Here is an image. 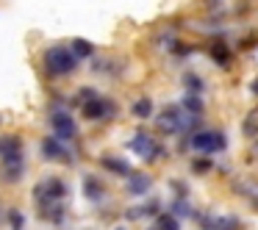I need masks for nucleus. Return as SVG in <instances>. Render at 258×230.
<instances>
[{
	"label": "nucleus",
	"mask_w": 258,
	"mask_h": 230,
	"mask_svg": "<svg viewBox=\"0 0 258 230\" xmlns=\"http://www.w3.org/2000/svg\"><path fill=\"white\" fill-rule=\"evenodd\" d=\"M45 67H47V72H53V75H67L78 67V56H75L70 47L56 45L45 53Z\"/></svg>",
	"instance_id": "1"
},
{
	"label": "nucleus",
	"mask_w": 258,
	"mask_h": 230,
	"mask_svg": "<svg viewBox=\"0 0 258 230\" xmlns=\"http://www.w3.org/2000/svg\"><path fill=\"white\" fill-rule=\"evenodd\" d=\"M156 125H158V130L167 133V136L180 133V130L186 128V125H183V114H180V106H167L164 111H158Z\"/></svg>",
	"instance_id": "2"
},
{
	"label": "nucleus",
	"mask_w": 258,
	"mask_h": 230,
	"mask_svg": "<svg viewBox=\"0 0 258 230\" xmlns=\"http://www.w3.org/2000/svg\"><path fill=\"white\" fill-rule=\"evenodd\" d=\"M225 144H228V139H225V133H219V130H200V133L191 136V147L200 150V152L225 150Z\"/></svg>",
	"instance_id": "3"
},
{
	"label": "nucleus",
	"mask_w": 258,
	"mask_h": 230,
	"mask_svg": "<svg viewBox=\"0 0 258 230\" xmlns=\"http://www.w3.org/2000/svg\"><path fill=\"white\" fill-rule=\"evenodd\" d=\"M131 147H134L136 156H142L145 161H153V158L161 156V150H158V144L150 139V136L145 133V130H136L134 139H131Z\"/></svg>",
	"instance_id": "4"
},
{
	"label": "nucleus",
	"mask_w": 258,
	"mask_h": 230,
	"mask_svg": "<svg viewBox=\"0 0 258 230\" xmlns=\"http://www.w3.org/2000/svg\"><path fill=\"white\" fill-rule=\"evenodd\" d=\"M50 125H53V130H56V136L61 141H70V139H75V122H73V117H70L67 111H53L50 114Z\"/></svg>",
	"instance_id": "5"
},
{
	"label": "nucleus",
	"mask_w": 258,
	"mask_h": 230,
	"mask_svg": "<svg viewBox=\"0 0 258 230\" xmlns=\"http://www.w3.org/2000/svg\"><path fill=\"white\" fill-rule=\"evenodd\" d=\"M64 194H67V186H64V180H58V178H47L45 183L36 186V200H39V202L61 200Z\"/></svg>",
	"instance_id": "6"
},
{
	"label": "nucleus",
	"mask_w": 258,
	"mask_h": 230,
	"mask_svg": "<svg viewBox=\"0 0 258 230\" xmlns=\"http://www.w3.org/2000/svg\"><path fill=\"white\" fill-rule=\"evenodd\" d=\"M0 158L3 161H23V141H20V136H3L0 139Z\"/></svg>",
	"instance_id": "7"
},
{
	"label": "nucleus",
	"mask_w": 258,
	"mask_h": 230,
	"mask_svg": "<svg viewBox=\"0 0 258 230\" xmlns=\"http://www.w3.org/2000/svg\"><path fill=\"white\" fill-rule=\"evenodd\" d=\"M197 222H200L203 230H239V222L228 219V216H211V213H206V216H197Z\"/></svg>",
	"instance_id": "8"
},
{
	"label": "nucleus",
	"mask_w": 258,
	"mask_h": 230,
	"mask_svg": "<svg viewBox=\"0 0 258 230\" xmlns=\"http://www.w3.org/2000/svg\"><path fill=\"white\" fill-rule=\"evenodd\" d=\"M108 111H114V106H111L108 100H100V97H95V95H92L89 103L84 106V117H86V119H100V117H106Z\"/></svg>",
	"instance_id": "9"
},
{
	"label": "nucleus",
	"mask_w": 258,
	"mask_h": 230,
	"mask_svg": "<svg viewBox=\"0 0 258 230\" xmlns=\"http://www.w3.org/2000/svg\"><path fill=\"white\" fill-rule=\"evenodd\" d=\"M42 156L50 158V161H56V158H64V156H67V147L61 144V139L50 136V139L42 141Z\"/></svg>",
	"instance_id": "10"
},
{
	"label": "nucleus",
	"mask_w": 258,
	"mask_h": 230,
	"mask_svg": "<svg viewBox=\"0 0 258 230\" xmlns=\"http://www.w3.org/2000/svg\"><path fill=\"white\" fill-rule=\"evenodd\" d=\"M84 194H86V200H92V202H100L103 200V194H106V189H103V183L97 178H84Z\"/></svg>",
	"instance_id": "11"
},
{
	"label": "nucleus",
	"mask_w": 258,
	"mask_h": 230,
	"mask_svg": "<svg viewBox=\"0 0 258 230\" xmlns=\"http://www.w3.org/2000/svg\"><path fill=\"white\" fill-rule=\"evenodd\" d=\"M241 133H244L247 139H258V108H252V111L244 117V122H241Z\"/></svg>",
	"instance_id": "12"
},
{
	"label": "nucleus",
	"mask_w": 258,
	"mask_h": 230,
	"mask_svg": "<svg viewBox=\"0 0 258 230\" xmlns=\"http://www.w3.org/2000/svg\"><path fill=\"white\" fill-rule=\"evenodd\" d=\"M128 191H131V194H136V197L147 194V191H150V178H147V175H134L131 183H128Z\"/></svg>",
	"instance_id": "13"
},
{
	"label": "nucleus",
	"mask_w": 258,
	"mask_h": 230,
	"mask_svg": "<svg viewBox=\"0 0 258 230\" xmlns=\"http://www.w3.org/2000/svg\"><path fill=\"white\" fill-rule=\"evenodd\" d=\"M103 167L111 169L114 175H131V167L122 161V158H111V156H106V158H103Z\"/></svg>",
	"instance_id": "14"
},
{
	"label": "nucleus",
	"mask_w": 258,
	"mask_h": 230,
	"mask_svg": "<svg viewBox=\"0 0 258 230\" xmlns=\"http://www.w3.org/2000/svg\"><path fill=\"white\" fill-rule=\"evenodd\" d=\"M131 111H134L139 119H147V117L153 114V103L147 100V97H142V100H136L134 106H131Z\"/></svg>",
	"instance_id": "15"
},
{
	"label": "nucleus",
	"mask_w": 258,
	"mask_h": 230,
	"mask_svg": "<svg viewBox=\"0 0 258 230\" xmlns=\"http://www.w3.org/2000/svg\"><path fill=\"white\" fill-rule=\"evenodd\" d=\"M183 108H186V111H191V114H203L200 95H197V92H189V95L183 97Z\"/></svg>",
	"instance_id": "16"
},
{
	"label": "nucleus",
	"mask_w": 258,
	"mask_h": 230,
	"mask_svg": "<svg viewBox=\"0 0 258 230\" xmlns=\"http://www.w3.org/2000/svg\"><path fill=\"white\" fill-rule=\"evenodd\" d=\"M156 227L158 230H178L180 222H178V216H172V213H161V216L156 219Z\"/></svg>",
	"instance_id": "17"
},
{
	"label": "nucleus",
	"mask_w": 258,
	"mask_h": 230,
	"mask_svg": "<svg viewBox=\"0 0 258 230\" xmlns=\"http://www.w3.org/2000/svg\"><path fill=\"white\" fill-rule=\"evenodd\" d=\"M70 50H73V53H75V56H78V58H89L92 53H95V47H92L89 42H84V39H75Z\"/></svg>",
	"instance_id": "18"
},
{
	"label": "nucleus",
	"mask_w": 258,
	"mask_h": 230,
	"mask_svg": "<svg viewBox=\"0 0 258 230\" xmlns=\"http://www.w3.org/2000/svg\"><path fill=\"white\" fill-rule=\"evenodd\" d=\"M211 56H214V61H217V64H228V61H230L228 47L219 45V42H214V45H211Z\"/></svg>",
	"instance_id": "19"
},
{
	"label": "nucleus",
	"mask_w": 258,
	"mask_h": 230,
	"mask_svg": "<svg viewBox=\"0 0 258 230\" xmlns=\"http://www.w3.org/2000/svg\"><path fill=\"white\" fill-rule=\"evenodd\" d=\"M183 86L189 92H197V95H200V92H203V78H200V75H195V72H186L183 75Z\"/></svg>",
	"instance_id": "20"
},
{
	"label": "nucleus",
	"mask_w": 258,
	"mask_h": 230,
	"mask_svg": "<svg viewBox=\"0 0 258 230\" xmlns=\"http://www.w3.org/2000/svg\"><path fill=\"white\" fill-rule=\"evenodd\" d=\"M9 222H12L14 230H23L25 219H23V213H20V211H9Z\"/></svg>",
	"instance_id": "21"
},
{
	"label": "nucleus",
	"mask_w": 258,
	"mask_h": 230,
	"mask_svg": "<svg viewBox=\"0 0 258 230\" xmlns=\"http://www.w3.org/2000/svg\"><path fill=\"white\" fill-rule=\"evenodd\" d=\"M191 169H195L197 175H203V172H208V169H211V161H208V158H197V161L191 164Z\"/></svg>",
	"instance_id": "22"
},
{
	"label": "nucleus",
	"mask_w": 258,
	"mask_h": 230,
	"mask_svg": "<svg viewBox=\"0 0 258 230\" xmlns=\"http://www.w3.org/2000/svg\"><path fill=\"white\" fill-rule=\"evenodd\" d=\"M250 89H252V95L258 97V78H255V81H252V84H250Z\"/></svg>",
	"instance_id": "23"
},
{
	"label": "nucleus",
	"mask_w": 258,
	"mask_h": 230,
	"mask_svg": "<svg viewBox=\"0 0 258 230\" xmlns=\"http://www.w3.org/2000/svg\"><path fill=\"white\" fill-rule=\"evenodd\" d=\"M0 122H3V117H0Z\"/></svg>",
	"instance_id": "24"
},
{
	"label": "nucleus",
	"mask_w": 258,
	"mask_h": 230,
	"mask_svg": "<svg viewBox=\"0 0 258 230\" xmlns=\"http://www.w3.org/2000/svg\"><path fill=\"white\" fill-rule=\"evenodd\" d=\"M119 230H122V227H119Z\"/></svg>",
	"instance_id": "25"
},
{
	"label": "nucleus",
	"mask_w": 258,
	"mask_h": 230,
	"mask_svg": "<svg viewBox=\"0 0 258 230\" xmlns=\"http://www.w3.org/2000/svg\"><path fill=\"white\" fill-rule=\"evenodd\" d=\"M156 230H158V227H156Z\"/></svg>",
	"instance_id": "26"
}]
</instances>
